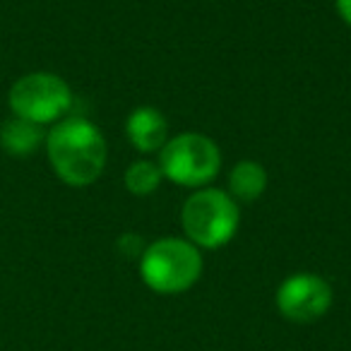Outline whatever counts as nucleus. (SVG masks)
Listing matches in <instances>:
<instances>
[{
    "mask_svg": "<svg viewBox=\"0 0 351 351\" xmlns=\"http://www.w3.org/2000/svg\"><path fill=\"white\" fill-rule=\"evenodd\" d=\"M46 156L53 173L70 188H87L101 178L108 161L104 132L82 116H68L46 132Z\"/></svg>",
    "mask_w": 351,
    "mask_h": 351,
    "instance_id": "nucleus-1",
    "label": "nucleus"
},
{
    "mask_svg": "<svg viewBox=\"0 0 351 351\" xmlns=\"http://www.w3.org/2000/svg\"><path fill=\"white\" fill-rule=\"evenodd\" d=\"M202 267L200 248L176 236L154 241L140 255V279L161 296H176L193 289L200 282Z\"/></svg>",
    "mask_w": 351,
    "mask_h": 351,
    "instance_id": "nucleus-2",
    "label": "nucleus"
},
{
    "mask_svg": "<svg viewBox=\"0 0 351 351\" xmlns=\"http://www.w3.org/2000/svg\"><path fill=\"white\" fill-rule=\"evenodd\" d=\"M181 226L200 250H219L234 241L241 226L239 202L219 188H200L183 202Z\"/></svg>",
    "mask_w": 351,
    "mask_h": 351,
    "instance_id": "nucleus-3",
    "label": "nucleus"
},
{
    "mask_svg": "<svg viewBox=\"0 0 351 351\" xmlns=\"http://www.w3.org/2000/svg\"><path fill=\"white\" fill-rule=\"evenodd\" d=\"M159 169L166 181L181 188H207L221 171V149L202 132H181L169 137L159 152Z\"/></svg>",
    "mask_w": 351,
    "mask_h": 351,
    "instance_id": "nucleus-4",
    "label": "nucleus"
},
{
    "mask_svg": "<svg viewBox=\"0 0 351 351\" xmlns=\"http://www.w3.org/2000/svg\"><path fill=\"white\" fill-rule=\"evenodd\" d=\"M8 104L12 116L36 125H56L73 108V89L56 73H27L10 87Z\"/></svg>",
    "mask_w": 351,
    "mask_h": 351,
    "instance_id": "nucleus-5",
    "label": "nucleus"
},
{
    "mask_svg": "<svg viewBox=\"0 0 351 351\" xmlns=\"http://www.w3.org/2000/svg\"><path fill=\"white\" fill-rule=\"evenodd\" d=\"M335 293L325 277L313 272L289 274L274 293V303L282 317L296 325H308L325 315L332 308Z\"/></svg>",
    "mask_w": 351,
    "mask_h": 351,
    "instance_id": "nucleus-6",
    "label": "nucleus"
},
{
    "mask_svg": "<svg viewBox=\"0 0 351 351\" xmlns=\"http://www.w3.org/2000/svg\"><path fill=\"white\" fill-rule=\"evenodd\" d=\"M125 135L140 154H159L169 142V121L156 106H137L125 118Z\"/></svg>",
    "mask_w": 351,
    "mask_h": 351,
    "instance_id": "nucleus-7",
    "label": "nucleus"
},
{
    "mask_svg": "<svg viewBox=\"0 0 351 351\" xmlns=\"http://www.w3.org/2000/svg\"><path fill=\"white\" fill-rule=\"evenodd\" d=\"M46 142V130L44 125H36L25 118L12 116L10 121H5L0 125V147L5 149V154L25 159L32 156L41 145Z\"/></svg>",
    "mask_w": 351,
    "mask_h": 351,
    "instance_id": "nucleus-8",
    "label": "nucleus"
},
{
    "mask_svg": "<svg viewBox=\"0 0 351 351\" xmlns=\"http://www.w3.org/2000/svg\"><path fill=\"white\" fill-rule=\"evenodd\" d=\"M267 171L260 161L243 159L231 166L229 181H226V193L236 202H255L258 197L265 195L267 191Z\"/></svg>",
    "mask_w": 351,
    "mask_h": 351,
    "instance_id": "nucleus-9",
    "label": "nucleus"
},
{
    "mask_svg": "<svg viewBox=\"0 0 351 351\" xmlns=\"http://www.w3.org/2000/svg\"><path fill=\"white\" fill-rule=\"evenodd\" d=\"M123 181H125V188L130 195L135 197H149L159 191L161 181H164V173H161L159 164L152 159H137L128 166L125 176H123Z\"/></svg>",
    "mask_w": 351,
    "mask_h": 351,
    "instance_id": "nucleus-10",
    "label": "nucleus"
},
{
    "mask_svg": "<svg viewBox=\"0 0 351 351\" xmlns=\"http://www.w3.org/2000/svg\"><path fill=\"white\" fill-rule=\"evenodd\" d=\"M118 245H121L123 253L130 255V258H132V255H137V258H140L142 250L147 248V245L142 243L140 236H135V234H123V236H121V241H118Z\"/></svg>",
    "mask_w": 351,
    "mask_h": 351,
    "instance_id": "nucleus-11",
    "label": "nucleus"
},
{
    "mask_svg": "<svg viewBox=\"0 0 351 351\" xmlns=\"http://www.w3.org/2000/svg\"><path fill=\"white\" fill-rule=\"evenodd\" d=\"M335 8L337 15L341 17V22L351 27V0H335Z\"/></svg>",
    "mask_w": 351,
    "mask_h": 351,
    "instance_id": "nucleus-12",
    "label": "nucleus"
}]
</instances>
